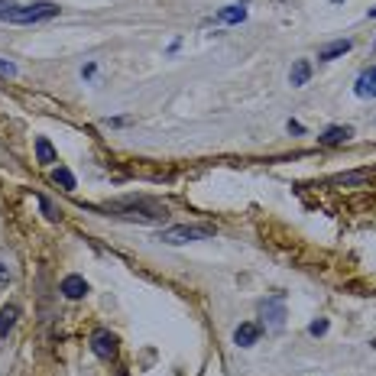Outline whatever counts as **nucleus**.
Segmentation results:
<instances>
[{
	"label": "nucleus",
	"instance_id": "nucleus-23",
	"mask_svg": "<svg viewBox=\"0 0 376 376\" xmlns=\"http://www.w3.org/2000/svg\"><path fill=\"white\" fill-rule=\"evenodd\" d=\"M370 17H376V10H370Z\"/></svg>",
	"mask_w": 376,
	"mask_h": 376
},
{
	"label": "nucleus",
	"instance_id": "nucleus-18",
	"mask_svg": "<svg viewBox=\"0 0 376 376\" xmlns=\"http://www.w3.org/2000/svg\"><path fill=\"white\" fill-rule=\"evenodd\" d=\"M0 75L13 78V75H17V65H13V62H7V59H0Z\"/></svg>",
	"mask_w": 376,
	"mask_h": 376
},
{
	"label": "nucleus",
	"instance_id": "nucleus-21",
	"mask_svg": "<svg viewBox=\"0 0 376 376\" xmlns=\"http://www.w3.org/2000/svg\"><path fill=\"white\" fill-rule=\"evenodd\" d=\"M0 282H10V269L3 266V263H0Z\"/></svg>",
	"mask_w": 376,
	"mask_h": 376
},
{
	"label": "nucleus",
	"instance_id": "nucleus-8",
	"mask_svg": "<svg viewBox=\"0 0 376 376\" xmlns=\"http://www.w3.org/2000/svg\"><path fill=\"white\" fill-rule=\"evenodd\" d=\"M357 95L376 97V65H370L366 72H360V78H357Z\"/></svg>",
	"mask_w": 376,
	"mask_h": 376
},
{
	"label": "nucleus",
	"instance_id": "nucleus-12",
	"mask_svg": "<svg viewBox=\"0 0 376 376\" xmlns=\"http://www.w3.org/2000/svg\"><path fill=\"white\" fill-rule=\"evenodd\" d=\"M344 52H350V39H337V43H328L318 52V59L321 62H331V59H337V55H344Z\"/></svg>",
	"mask_w": 376,
	"mask_h": 376
},
{
	"label": "nucleus",
	"instance_id": "nucleus-14",
	"mask_svg": "<svg viewBox=\"0 0 376 376\" xmlns=\"http://www.w3.org/2000/svg\"><path fill=\"white\" fill-rule=\"evenodd\" d=\"M52 182H55V185H62L65 192H75V175L68 172L65 166H59V169H52Z\"/></svg>",
	"mask_w": 376,
	"mask_h": 376
},
{
	"label": "nucleus",
	"instance_id": "nucleus-19",
	"mask_svg": "<svg viewBox=\"0 0 376 376\" xmlns=\"http://www.w3.org/2000/svg\"><path fill=\"white\" fill-rule=\"evenodd\" d=\"M39 204H43L46 217H52V221H55V217H59V215H55V208H52V204H49V201H46V198H39Z\"/></svg>",
	"mask_w": 376,
	"mask_h": 376
},
{
	"label": "nucleus",
	"instance_id": "nucleus-13",
	"mask_svg": "<svg viewBox=\"0 0 376 376\" xmlns=\"http://www.w3.org/2000/svg\"><path fill=\"white\" fill-rule=\"evenodd\" d=\"M36 159L43 162V166H52V162H59V156H55V150H52V143L46 140V137H39V140H36Z\"/></svg>",
	"mask_w": 376,
	"mask_h": 376
},
{
	"label": "nucleus",
	"instance_id": "nucleus-6",
	"mask_svg": "<svg viewBox=\"0 0 376 376\" xmlns=\"http://www.w3.org/2000/svg\"><path fill=\"white\" fill-rule=\"evenodd\" d=\"M259 334H263V328L259 324H253V321H244L240 328L234 331V341H237V347H253L259 341Z\"/></svg>",
	"mask_w": 376,
	"mask_h": 376
},
{
	"label": "nucleus",
	"instance_id": "nucleus-4",
	"mask_svg": "<svg viewBox=\"0 0 376 376\" xmlns=\"http://www.w3.org/2000/svg\"><path fill=\"white\" fill-rule=\"evenodd\" d=\"M259 318H263V324H266L269 331H279L282 324H286V299L282 295L266 299L259 305Z\"/></svg>",
	"mask_w": 376,
	"mask_h": 376
},
{
	"label": "nucleus",
	"instance_id": "nucleus-7",
	"mask_svg": "<svg viewBox=\"0 0 376 376\" xmlns=\"http://www.w3.org/2000/svg\"><path fill=\"white\" fill-rule=\"evenodd\" d=\"M62 295H65V299H72V301L85 299V295H88V282L81 279V276H65V279H62Z\"/></svg>",
	"mask_w": 376,
	"mask_h": 376
},
{
	"label": "nucleus",
	"instance_id": "nucleus-2",
	"mask_svg": "<svg viewBox=\"0 0 376 376\" xmlns=\"http://www.w3.org/2000/svg\"><path fill=\"white\" fill-rule=\"evenodd\" d=\"M59 17V3H49V0H39V3H13V0H0V20L7 23H43Z\"/></svg>",
	"mask_w": 376,
	"mask_h": 376
},
{
	"label": "nucleus",
	"instance_id": "nucleus-11",
	"mask_svg": "<svg viewBox=\"0 0 376 376\" xmlns=\"http://www.w3.org/2000/svg\"><path fill=\"white\" fill-rule=\"evenodd\" d=\"M17 318H20V308H17V305H3V308H0V337H7V334L13 331Z\"/></svg>",
	"mask_w": 376,
	"mask_h": 376
},
{
	"label": "nucleus",
	"instance_id": "nucleus-10",
	"mask_svg": "<svg viewBox=\"0 0 376 376\" xmlns=\"http://www.w3.org/2000/svg\"><path fill=\"white\" fill-rule=\"evenodd\" d=\"M308 78H312V62H308V59H299V62L292 65L289 81L295 88H301V85H308Z\"/></svg>",
	"mask_w": 376,
	"mask_h": 376
},
{
	"label": "nucleus",
	"instance_id": "nucleus-1",
	"mask_svg": "<svg viewBox=\"0 0 376 376\" xmlns=\"http://www.w3.org/2000/svg\"><path fill=\"white\" fill-rule=\"evenodd\" d=\"M108 211L117 217H127V221H140V224H159V221H166V208L150 201V198H143V195L140 198L130 195V198H120V201H110Z\"/></svg>",
	"mask_w": 376,
	"mask_h": 376
},
{
	"label": "nucleus",
	"instance_id": "nucleus-20",
	"mask_svg": "<svg viewBox=\"0 0 376 376\" xmlns=\"http://www.w3.org/2000/svg\"><path fill=\"white\" fill-rule=\"evenodd\" d=\"M95 72H97V65H95V62H88L85 68H81V75H85V78H95Z\"/></svg>",
	"mask_w": 376,
	"mask_h": 376
},
{
	"label": "nucleus",
	"instance_id": "nucleus-15",
	"mask_svg": "<svg viewBox=\"0 0 376 376\" xmlns=\"http://www.w3.org/2000/svg\"><path fill=\"white\" fill-rule=\"evenodd\" d=\"M370 179V172H344V175H334V185H364Z\"/></svg>",
	"mask_w": 376,
	"mask_h": 376
},
{
	"label": "nucleus",
	"instance_id": "nucleus-3",
	"mask_svg": "<svg viewBox=\"0 0 376 376\" xmlns=\"http://www.w3.org/2000/svg\"><path fill=\"white\" fill-rule=\"evenodd\" d=\"M215 237V227H188V224H175L166 227L159 234L162 244H192V240H208Z\"/></svg>",
	"mask_w": 376,
	"mask_h": 376
},
{
	"label": "nucleus",
	"instance_id": "nucleus-5",
	"mask_svg": "<svg viewBox=\"0 0 376 376\" xmlns=\"http://www.w3.org/2000/svg\"><path fill=\"white\" fill-rule=\"evenodd\" d=\"M91 350H95V357H101V360H114V357H117V337L110 331H104V328H97V331L91 334Z\"/></svg>",
	"mask_w": 376,
	"mask_h": 376
},
{
	"label": "nucleus",
	"instance_id": "nucleus-17",
	"mask_svg": "<svg viewBox=\"0 0 376 376\" xmlns=\"http://www.w3.org/2000/svg\"><path fill=\"white\" fill-rule=\"evenodd\" d=\"M308 334H312V337H321V334H328V321H324V318H321V321H312V324H308Z\"/></svg>",
	"mask_w": 376,
	"mask_h": 376
},
{
	"label": "nucleus",
	"instance_id": "nucleus-16",
	"mask_svg": "<svg viewBox=\"0 0 376 376\" xmlns=\"http://www.w3.org/2000/svg\"><path fill=\"white\" fill-rule=\"evenodd\" d=\"M244 17H247V10H244V7H227V10L217 13V20H221V23H240Z\"/></svg>",
	"mask_w": 376,
	"mask_h": 376
},
{
	"label": "nucleus",
	"instance_id": "nucleus-22",
	"mask_svg": "<svg viewBox=\"0 0 376 376\" xmlns=\"http://www.w3.org/2000/svg\"><path fill=\"white\" fill-rule=\"evenodd\" d=\"M331 3H344V0H331Z\"/></svg>",
	"mask_w": 376,
	"mask_h": 376
},
{
	"label": "nucleus",
	"instance_id": "nucleus-9",
	"mask_svg": "<svg viewBox=\"0 0 376 376\" xmlns=\"http://www.w3.org/2000/svg\"><path fill=\"white\" fill-rule=\"evenodd\" d=\"M350 137H354V130L350 127H328L321 137H318V143H324V146H337V143H347Z\"/></svg>",
	"mask_w": 376,
	"mask_h": 376
}]
</instances>
